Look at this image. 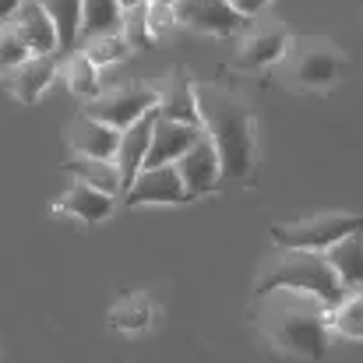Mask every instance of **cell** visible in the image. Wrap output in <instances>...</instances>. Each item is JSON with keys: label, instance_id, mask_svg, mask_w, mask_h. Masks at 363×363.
Returning a JSON list of instances; mask_svg holds the SVG:
<instances>
[{"label": "cell", "instance_id": "d6a6232c", "mask_svg": "<svg viewBox=\"0 0 363 363\" xmlns=\"http://www.w3.org/2000/svg\"><path fill=\"white\" fill-rule=\"evenodd\" d=\"M0 35H4V25H0Z\"/></svg>", "mask_w": 363, "mask_h": 363}, {"label": "cell", "instance_id": "9c48e42d", "mask_svg": "<svg viewBox=\"0 0 363 363\" xmlns=\"http://www.w3.org/2000/svg\"><path fill=\"white\" fill-rule=\"evenodd\" d=\"M177 21L205 35H230L243 25V18L230 7V0H180Z\"/></svg>", "mask_w": 363, "mask_h": 363}, {"label": "cell", "instance_id": "f546056e", "mask_svg": "<svg viewBox=\"0 0 363 363\" xmlns=\"http://www.w3.org/2000/svg\"><path fill=\"white\" fill-rule=\"evenodd\" d=\"M21 4H25V0H0V25H7V21L18 14Z\"/></svg>", "mask_w": 363, "mask_h": 363}, {"label": "cell", "instance_id": "f1b7e54d", "mask_svg": "<svg viewBox=\"0 0 363 363\" xmlns=\"http://www.w3.org/2000/svg\"><path fill=\"white\" fill-rule=\"evenodd\" d=\"M230 7L240 14L243 21H250V18H257V14L268 7V0H230Z\"/></svg>", "mask_w": 363, "mask_h": 363}, {"label": "cell", "instance_id": "e0dca14e", "mask_svg": "<svg viewBox=\"0 0 363 363\" xmlns=\"http://www.w3.org/2000/svg\"><path fill=\"white\" fill-rule=\"evenodd\" d=\"M57 32V60L71 57L82 43V0H35Z\"/></svg>", "mask_w": 363, "mask_h": 363}, {"label": "cell", "instance_id": "2e32d148", "mask_svg": "<svg viewBox=\"0 0 363 363\" xmlns=\"http://www.w3.org/2000/svg\"><path fill=\"white\" fill-rule=\"evenodd\" d=\"M113 208H117V198H110V194H103V191H96V187H89V184H78V180H74L71 191L57 201V212L74 216V219H82L85 226H96V223L110 219Z\"/></svg>", "mask_w": 363, "mask_h": 363}, {"label": "cell", "instance_id": "7a4b0ae2", "mask_svg": "<svg viewBox=\"0 0 363 363\" xmlns=\"http://www.w3.org/2000/svg\"><path fill=\"white\" fill-rule=\"evenodd\" d=\"M194 96H198L201 130L208 134V141L219 152L223 177H233V180L250 177L254 155H257V134H254L250 106L219 85H194Z\"/></svg>", "mask_w": 363, "mask_h": 363}, {"label": "cell", "instance_id": "5bb4252c", "mask_svg": "<svg viewBox=\"0 0 363 363\" xmlns=\"http://www.w3.org/2000/svg\"><path fill=\"white\" fill-rule=\"evenodd\" d=\"M152 123H155V110L145 113L138 123H130L127 130H121V145H117V169H121V184L123 191L134 184V177L145 169L148 159V145H152Z\"/></svg>", "mask_w": 363, "mask_h": 363}, {"label": "cell", "instance_id": "9a60e30c", "mask_svg": "<svg viewBox=\"0 0 363 363\" xmlns=\"http://www.w3.org/2000/svg\"><path fill=\"white\" fill-rule=\"evenodd\" d=\"M162 117L169 121H180L187 127H201L198 117V96H194V82L184 74V71H173L162 85H159V106H155Z\"/></svg>", "mask_w": 363, "mask_h": 363}, {"label": "cell", "instance_id": "cb8c5ba5", "mask_svg": "<svg viewBox=\"0 0 363 363\" xmlns=\"http://www.w3.org/2000/svg\"><path fill=\"white\" fill-rule=\"evenodd\" d=\"M110 325L121 328V332H145V328L152 325V307H148V300H145V296H127V300H121V303L113 307V314H110Z\"/></svg>", "mask_w": 363, "mask_h": 363}, {"label": "cell", "instance_id": "8992f818", "mask_svg": "<svg viewBox=\"0 0 363 363\" xmlns=\"http://www.w3.org/2000/svg\"><path fill=\"white\" fill-rule=\"evenodd\" d=\"M177 173L184 180V191L191 194V201L212 194L223 180V162H219V152L216 145L208 141V134H201L180 159H177Z\"/></svg>", "mask_w": 363, "mask_h": 363}, {"label": "cell", "instance_id": "83f0119b", "mask_svg": "<svg viewBox=\"0 0 363 363\" xmlns=\"http://www.w3.org/2000/svg\"><path fill=\"white\" fill-rule=\"evenodd\" d=\"M145 14H148V32L152 39L155 35H169L180 21H177V7H155V4H145Z\"/></svg>", "mask_w": 363, "mask_h": 363}, {"label": "cell", "instance_id": "277c9868", "mask_svg": "<svg viewBox=\"0 0 363 363\" xmlns=\"http://www.w3.org/2000/svg\"><path fill=\"white\" fill-rule=\"evenodd\" d=\"M350 233H363V216L353 212H318L300 223H275L272 243L279 250H318L325 254L332 243H339Z\"/></svg>", "mask_w": 363, "mask_h": 363}, {"label": "cell", "instance_id": "8fae6325", "mask_svg": "<svg viewBox=\"0 0 363 363\" xmlns=\"http://www.w3.org/2000/svg\"><path fill=\"white\" fill-rule=\"evenodd\" d=\"M289 50V32L286 25L279 21H264L257 28L247 32V39L240 43V67L247 71H261V67H272L286 57Z\"/></svg>", "mask_w": 363, "mask_h": 363}, {"label": "cell", "instance_id": "44dd1931", "mask_svg": "<svg viewBox=\"0 0 363 363\" xmlns=\"http://www.w3.org/2000/svg\"><path fill=\"white\" fill-rule=\"evenodd\" d=\"M60 64H64V71H67V89H71V96H74V99H82V106L103 96L99 67H96L82 50H74V53H71V57H64Z\"/></svg>", "mask_w": 363, "mask_h": 363}, {"label": "cell", "instance_id": "1f68e13d", "mask_svg": "<svg viewBox=\"0 0 363 363\" xmlns=\"http://www.w3.org/2000/svg\"><path fill=\"white\" fill-rule=\"evenodd\" d=\"M145 4H155V7H177L180 0H145Z\"/></svg>", "mask_w": 363, "mask_h": 363}, {"label": "cell", "instance_id": "ac0fdd59", "mask_svg": "<svg viewBox=\"0 0 363 363\" xmlns=\"http://www.w3.org/2000/svg\"><path fill=\"white\" fill-rule=\"evenodd\" d=\"M325 261L332 264L342 293L346 289H363V233H350L339 243L325 250Z\"/></svg>", "mask_w": 363, "mask_h": 363}, {"label": "cell", "instance_id": "d4e9b609", "mask_svg": "<svg viewBox=\"0 0 363 363\" xmlns=\"http://www.w3.org/2000/svg\"><path fill=\"white\" fill-rule=\"evenodd\" d=\"M85 46H82V53L96 64V67H106V64H121L123 57L130 53L127 50V43H123L121 32H113V35H92V39H82Z\"/></svg>", "mask_w": 363, "mask_h": 363}, {"label": "cell", "instance_id": "3957f363", "mask_svg": "<svg viewBox=\"0 0 363 363\" xmlns=\"http://www.w3.org/2000/svg\"><path fill=\"white\" fill-rule=\"evenodd\" d=\"M268 289H303L311 296H318L328 311L342 300V286L332 272V264L325 261V254L318 250H279L261 264L257 279H254V296L268 293Z\"/></svg>", "mask_w": 363, "mask_h": 363}, {"label": "cell", "instance_id": "5b68a950", "mask_svg": "<svg viewBox=\"0 0 363 363\" xmlns=\"http://www.w3.org/2000/svg\"><path fill=\"white\" fill-rule=\"evenodd\" d=\"M159 106V85H145V82H130L121 89H106L99 99L82 106V117L99 121L113 130H127L130 123H138L145 113H152Z\"/></svg>", "mask_w": 363, "mask_h": 363}, {"label": "cell", "instance_id": "ffe728a7", "mask_svg": "<svg viewBox=\"0 0 363 363\" xmlns=\"http://www.w3.org/2000/svg\"><path fill=\"white\" fill-rule=\"evenodd\" d=\"M64 169L74 173L78 184H89V187L110 194V198H121L123 194L121 169H117V162H110V159H78V155H71V159L64 162Z\"/></svg>", "mask_w": 363, "mask_h": 363}, {"label": "cell", "instance_id": "6da1fadb", "mask_svg": "<svg viewBox=\"0 0 363 363\" xmlns=\"http://www.w3.org/2000/svg\"><path fill=\"white\" fill-rule=\"evenodd\" d=\"M328 307L303 293V289H268L250 300V321L261 332V339L300 360H325L332 328H328Z\"/></svg>", "mask_w": 363, "mask_h": 363}, {"label": "cell", "instance_id": "7402d4cb", "mask_svg": "<svg viewBox=\"0 0 363 363\" xmlns=\"http://www.w3.org/2000/svg\"><path fill=\"white\" fill-rule=\"evenodd\" d=\"M121 18L123 11L117 0H82V39L121 32Z\"/></svg>", "mask_w": 363, "mask_h": 363}, {"label": "cell", "instance_id": "603a6c76", "mask_svg": "<svg viewBox=\"0 0 363 363\" xmlns=\"http://www.w3.org/2000/svg\"><path fill=\"white\" fill-rule=\"evenodd\" d=\"M328 328L342 339H363V289H346L328 314Z\"/></svg>", "mask_w": 363, "mask_h": 363}, {"label": "cell", "instance_id": "484cf974", "mask_svg": "<svg viewBox=\"0 0 363 363\" xmlns=\"http://www.w3.org/2000/svg\"><path fill=\"white\" fill-rule=\"evenodd\" d=\"M121 35H123V43H127V50H148V46L155 43V39H152V32H148V14H145V4H141V7L123 11Z\"/></svg>", "mask_w": 363, "mask_h": 363}, {"label": "cell", "instance_id": "52a82bcc", "mask_svg": "<svg viewBox=\"0 0 363 363\" xmlns=\"http://www.w3.org/2000/svg\"><path fill=\"white\" fill-rule=\"evenodd\" d=\"M121 198L127 205H191V194L184 191V180H180L177 166L141 169Z\"/></svg>", "mask_w": 363, "mask_h": 363}, {"label": "cell", "instance_id": "7c38bea8", "mask_svg": "<svg viewBox=\"0 0 363 363\" xmlns=\"http://www.w3.org/2000/svg\"><path fill=\"white\" fill-rule=\"evenodd\" d=\"M57 64H60L57 57H28L14 71H4V85H7V92L18 103L32 106V103L43 99V92L50 89V82L57 78Z\"/></svg>", "mask_w": 363, "mask_h": 363}, {"label": "cell", "instance_id": "30bf717a", "mask_svg": "<svg viewBox=\"0 0 363 363\" xmlns=\"http://www.w3.org/2000/svg\"><path fill=\"white\" fill-rule=\"evenodd\" d=\"M64 141L71 148V155L78 159H117V145H121V130L106 127L99 121H89V117H74L64 130Z\"/></svg>", "mask_w": 363, "mask_h": 363}, {"label": "cell", "instance_id": "4dcf8cb0", "mask_svg": "<svg viewBox=\"0 0 363 363\" xmlns=\"http://www.w3.org/2000/svg\"><path fill=\"white\" fill-rule=\"evenodd\" d=\"M141 4H145V0H117V7H121V11H130V7H141Z\"/></svg>", "mask_w": 363, "mask_h": 363}, {"label": "cell", "instance_id": "d6986e66", "mask_svg": "<svg viewBox=\"0 0 363 363\" xmlns=\"http://www.w3.org/2000/svg\"><path fill=\"white\" fill-rule=\"evenodd\" d=\"M296 82L307 85V89H325L332 82H339L342 74V57L328 46H311L307 53L296 57V67H293Z\"/></svg>", "mask_w": 363, "mask_h": 363}, {"label": "cell", "instance_id": "ba28073f", "mask_svg": "<svg viewBox=\"0 0 363 363\" xmlns=\"http://www.w3.org/2000/svg\"><path fill=\"white\" fill-rule=\"evenodd\" d=\"M205 130L201 127H187L180 121H169L155 110V123H152V145H148V159H145V169H155V166H177V159L201 138Z\"/></svg>", "mask_w": 363, "mask_h": 363}, {"label": "cell", "instance_id": "4316f807", "mask_svg": "<svg viewBox=\"0 0 363 363\" xmlns=\"http://www.w3.org/2000/svg\"><path fill=\"white\" fill-rule=\"evenodd\" d=\"M28 57H32L28 46H25V43L4 25V35H0V74H4V71H14V67L25 64Z\"/></svg>", "mask_w": 363, "mask_h": 363}, {"label": "cell", "instance_id": "4fadbf2b", "mask_svg": "<svg viewBox=\"0 0 363 363\" xmlns=\"http://www.w3.org/2000/svg\"><path fill=\"white\" fill-rule=\"evenodd\" d=\"M7 28L28 46L32 57H57V32L53 21L46 18V11L35 0H25L18 7V14L7 21Z\"/></svg>", "mask_w": 363, "mask_h": 363}]
</instances>
